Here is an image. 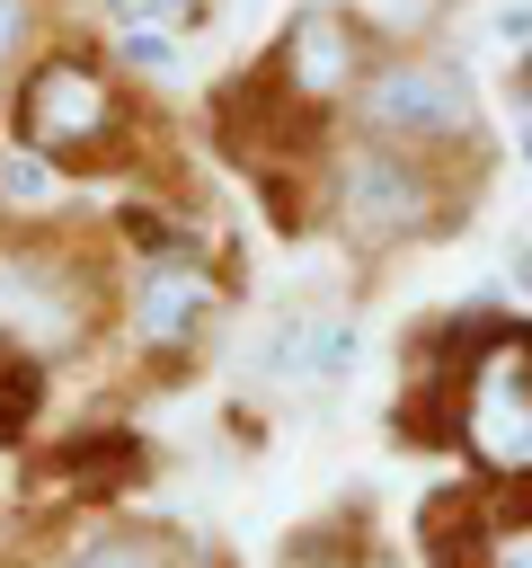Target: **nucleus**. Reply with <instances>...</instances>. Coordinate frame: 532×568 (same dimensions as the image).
<instances>
[{
  "instance_id": "obj_9",
  "label": "nucleus",
  "mask_w": 532,
  "mask_h": 568,
  "mask_svg": "<svg viewBox=\"0 0 532 568\" xmlns=\"http://www.w3.org/2000/svg\"><path fill=\"white\" fill-rule=\"evenodd\" d=\"M35 399H44L35 355H18V337H0V435H18V426L35 417Z\"/></svg>"
},
{
  "instance_id": "obj_8",
  "label": "nucleus",
  "mask_w": 532,
  "mask_h": 568,
  "mask_svg": "<svg viewBox=\"0 0 532 568\" xmlns=\"http://www.w3.org/2000/svg\"><path fill=\"white\" fill-rule=\"evenodd\" d=\"M204 302H213V275H195V266H151L133 311H142V337H151V346H177Z\"/></svg>"
},
{
  "instance_id": "obj_5",
  "label": "nucleus",
  "mask_w": 532,
  "mask_h": 568,
  "mask_svg": "<svg viewBox=\"0 0 532 568\" xmlns=\"http://www.w3.org/2000/svg\"><path fill=\"white\" fill-rule=\"evenodd\" d=\"M426 213H434V195H426L417 169H399L390 151L355 160V178H346V231H364V240H399V231H417Z\"/></svg>"
},
{
  "instance_id": "obj_6",
  "label": "nucleus",
  "mask_w": 532,
  "mask_h": 568,
  "mask_svg": "<svg viewBox=\"0 0 532 568\" xmlns=\"http://www.w3.org/2000/svg\"><path fill=\"white\" fill-rule=\"evenodd\" d=\"M71 328H80V311H71L62 266H44V257H0V337L62 346Z\"/></svg>"
},
{
  "instance_id": "obj_3",
  "label": "nucleus",
  "mask_w": 532,
  "mask_h": 568,
  "mask_svg": "<svg viewBox=\"0 0 532 568\" xmlns=\"http://www.w3.org/2000/svg\"><path fill=\"white\" fill-rule=\"evenodd\" d=\"M106 133H115V98H106V80H98L89 62H44V71L27 80V98H18V142H27L35 160L80 151V142H106Z\"/></svg>"
},
{
  "instance_id": "obj_10",
  "label": "nucleus",
  "mask_w": 532,
  "mask_h": 568,
  "mask_svg": "<svg viewBox=\"0 0 532 568\" xmlns=\"http://www.w3.org/2000/svg\"><path fill=\"white\" fill-rule=\"evenodd\" d=\"M71 568H160V541H142V532H98Z\"/></svg>"
},
{
  "instance_id": "obj_11",
  "label": "nucleus",
  "mask_w": 532,
  "mask_h": 568,
  "mask_svg": "<svg viewBox=\"0 0 532 568\" xmlns=\"http://www.w3.org/2000/svg\"><path fill=\"white\" fill-rule=\"evenodd\" d=\"M124 62H142V71H177L168 27H124Z\"/></svg>"
},
{
  "instance_id": "obj_16",
  "label": "nucleus",
  "mask_w": 532,
  "mask_h": 568,
  "mask_svg": "<svg viewBox=\"0 0 532 568\" xmlns=\"http://www.w3.org/2000/svg\"><path fill=\"white\" fill-rule=\"evenodd\" d=\"M523 160H532V115H523Z\"/></svg>"
},
{
  "instance_id": "obj_13",
  "label": "nucleus",
  "mask_w": 532,
  "mask_h": 568,
  "mask_svg": "<svg viewBox=\"0 0 532 568\" xmlns=\"http://www.w3.org/2000/svg\"><path fill=\"white\" fill-rule=\"evenodd\" d=\"M177 9H186V0H115L124 27H151V18H177Z\"/></svg>"
},
{
  "instance_id": "obj_14",
  "label": "nucleus",
  "mask_w": 532,
  "mask_h": 568,
  "mask_svg": "<svg viewBox=\"0 0 532 568\" xmlns=\"http://www.w3.org/2000/svg\"><path fill=\"white\" fill-rule=\"evenodd\" d=\"M18 27H27V0H0V62H9V44H18Z\"/></svg>"
},
{
  "instance_id": "obj_12",
  "label": "nucleus",
  "mask_w": 532,
  "mask_h": 568,
  "mask_svg": "<svg viewBox=\"0 0 532 568\" xmlns=\"http://www.w3.org/2000/svg\"><path fill=\"white\" fill-rule=\"evenodd\" d=\"M0 195H18V204H27V195H44V169H35V151L0 169Z\"/></svg>"
},
{
  "instance_id": "obj_2",
  "label": "nucleus",
  "mask_w": 532,
  "mask_h": 568,
  "mask_svg": "<svg viewBox=\"0 0 532 568\" xmlns=\"http://www.w3.org/2000/svg\"><path fill=\"white\" fill-rule=\"evenodd\" d=\"M364 124L381 142H461L470 133V89L443 62H390L364 89Z\"/></svg>"
},
{
  "instance_id": "obj_1",
  "label": "nucleus",
  "mask_w": 532,
  "mask_h": 568,
  "mask_svg": "<svg viewBox=\"0 0 532 568\" xmlns=\"http://www.w3.org/2000/svg\"><path fill=\"white\" fill-rule=\"evenodd\" d=\"M461 435L488 470L523 479L532 470V337H497L470 373V399H461Z\"/></svg>"
},
{
  "instance_id": "obj_7",
  "label": "nucleus",
  "mask_w": 532,
  "mask_h": 568,
  "mask_svg": "<svg viewBox=\"0 0 532 568\" xmlns=\"http://www.w3.org/2000/svg\"><path fill=\"white\" fill-rule=\"evenodd\" d=\"M355 364V328L346 320H284L275 328V373L284 382H337Z\"/></svg>"
},
{
  "instance_id": "obj_4",
  "label": "nucleus",
  "mask_w": 532,
  "mask_h": 568,
  "mask_svg": "<svg viewBox=\"0 0 532 568\" xmlns=\"http://www.w3.org/2000/svg\"><path fill=\"white\" fill-rule=\"evenodd\" d=\"M355 62H364V44H355V27H346L337 9H301V18L284 27V53H275V80H284L293 98H337V89L355 80Z\"/></svg>"
},
{
  "instance_id": "obj_15",
  "label": "nucleus",
  "mask_w": 532,
  "mask_h": 568,
  "mask_svg": "<svg viewBox=\"0 0 532 568\" xmlns=\"http://www.w3.org/2000/svg\"><path fill=\"white\" fill-rule=\"evenodd\" d=\"M505 284H523V293H532V248H514V257H505Z\"/></svg>"
}]
</instances>
